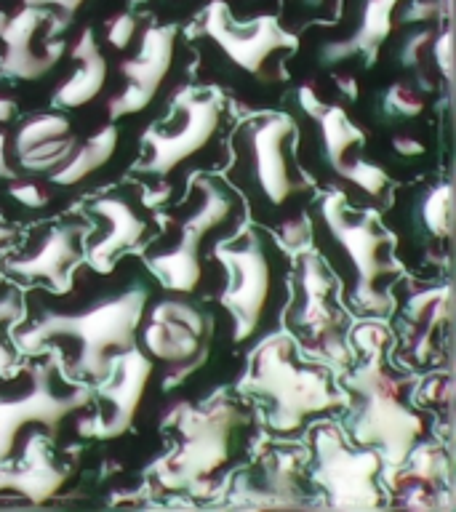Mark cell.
I'll list each match as a JSON object with an SVG mask.
<instances>
[{
  "mask_svg": "<svg viewBox=\"0 0 456 512\" xmlns=\"http://www.w3.org/2000/svg\"><path fill=\"white\" fill-rule=\"evenodd\" d=\"M70 118L67 115H59V112H51V115H38V118H30L27 123L19 126L14 136V152L22 155V152L32 150L35 144L48 142V139H56V136L70 134Z\"/></svg>",
  "mask_w": 456,
  "mask_h": 512,
  "instance_id": "obj_29",
  "label": "cell"
},
{
  "mask_svg": "<svg viewBox=\"0 0 456 512\" xmlns=\"http://www.w3.org/2000/svg\"><path fill=\"white\" fill-rule=\"evenodd\" d=\"M67 478H70V470L54 464L48 454L46 435H30L24 443L22 464L11 470L0 467V491H14L30 499L32 504H43L62 491Z\"/></svg>",
  "mask_w": 456,
  "mask_h": 512,
  "instance_id": "obj_21",
  "label": "cell"
},
{
  "mask_svg": "<svg viewBox=\"0 0 456 512\" xmlns=\"http://www.w3.org/2000/svg\"><path fill=\"white\" fill-rule=\"evenodd\" d=\"M315 446V467L312 483L320 488L331 510H374L382 504L379 491V470L382 456L379 451L363 448L352 451L344 443L342 432L331 424H320L312 435Z\"/></svg>",
  "mask_w": 456,
  "mask_h": 512,
  "instance_id": "obj_7",
  "label": "cell"
},
{
  "mask_svg": "<svg viewBox=\"0 0 456 512\" xmlns=\"http://www.w3.org/2000/svg\"><path fill=\"white\" fill-rule=\"evenodd\" d=\"M0 179H8V182H14L16 179V171L11 168L6 158V134L0 131Z\"/></svg>",
  "mask_w": 456,
  "mask_h": 512,
  "instance_id": "obj_41",
  "label": "cell"
},
{
  "mask_svg": "<svg viewBox=\"0 0 456 512\" xmlns=\"http://www.w3.org/2000/svg\"><path fill=\"white\" fill-rule=\"evenodd\" d=\"M6 22H8V14H6V11H0V30L6 27Z\"/></svg>",
  "mask_w": 456,
  "mask_h": 512,
  "instance_id": "obj_46",
  "label": "cell"
},
{
  "mask_svg": "<svg viewBox=\"0 0 456 512\" xmlns=\"http://www.w3.org/2000/svg\"><path fill=\"white\" fill-rule=\"evenodd\" d=\"M304 456L294 451H272L259 464V475H243L232 488L235 507H256V510H299L307 507L299 491Z\"/></svg>",
  "mask_w": 456,
  "mask_h": 512,
  "instance_id": "obj_18",
  "label": "cell"
},
{
  "mask_svg": "<svg viewBox=\"0 0 456 512\" xmlns=\"http://www.w3.org/2000/svg\"><path fill=\"white\" fill-rule=\"evenodd\" d=\"M14 112H16L14 99H8V96H0V123H6V120L14 118Z\"/></svg>",
  "mask_w": 456,
  "mask_h": 512,
  "instance_id": "obj_44",
  "label": "cell"
},
{
  "mask_svg": "<svg viewBox=\"0 0 456 512\" xmlns=\"http://www.w3.org/2000/svg\"><path fill=\"white\" fill-rule=\"evenodd\" d=\"M240 390L267 403V424L280 435L296 432L310 416L350 403L347 395L331 390L323 371L296 363L288 336H272L262 344L254 371L240 384Z\"/></svg>",
  "mask_w": 456,
  "mask_h": 512,
  "instance_id": "obj_3",
  "label": "cell"
},
{
  "mask_svg": "<svg viewBox=\"0 0 456 512\" xmlns=\"http://www.w3.org/2000/svg\"><path fill=\"white\" fill-rule=\"evenodd\" d=\"M294 120L288 115H264L248 120L238 134V168L246 190L270 211L286 208L296 195L310 190V179L296 171Z\"/></svg>",
  "mask_w": 456,
  "mask_h": 512,
  "instance_id": "obj_5",
  "label": "cell"
},
{
  "mask_svg": "<svg viewBox=\"0 0 456 512\" xmlns=\"http://www.w3.org/2000/svg\"><path fill=\"white\" fill-rule=\"evenodd\" d=\"M451 318V288H427L408 299L406 320L411 326V347L419 363H427L432 355V331Z\"/></svg>",
  "mask_w": 456,
  "mask_h": 512,
  "instance_id": "obj_25",
  "label": "cell"
},
{
  "mask_svg": "<svg viewBox=\"0 0 456 512\" xmlns=\"http://www.w3.org/2000/svg\"><path fill=\"white\" fill-rule=\"evenodd\" d=\"M392 150L403 155V158H419L424 152V144L416 142L414 136H395L392 139Z\"/></svg>",
  "mask_w": 456,
  "mask_h": 512,
  "instance_id": "obj_40",
  "label": "cell"
},
{
  "mask_svg": "<svg viewBox=\"0 0 456 512\" xmlns=\"http://www.w3.org/2000/svg\"><path fill=\"white\" fill-rule=\"evenodd\" d=\"M46 14V8L24 6L22 11H16L14 16H8L6 27L0 30V40H3L0 70H3L6 78L40 80L46 72L54 70V64L62 59L64 40L48 43L43 54H38V51L32 48L35 32L40 30V24H43Z\"/></svg>",
  "mask_w": 456,
  "mask_h": 512,
  "instance_id": "obj_20",
  "label": "cell"
},
{
  "mask_svg": "<svg viewBox=\"0 0 456 512\" xmlns=\"http://www.w3.org/2000/svg\"><path fill=\"white\" fill-rule=\"evenodd\" d=\"M86 235V224H54L43 232L35 251L8 259L6 272L19 280H43L56 294H67L72 286L70 267L80 259V243Z\"/></svg>",
  "mask_w": 456,
  "mask_h": 512,
  "instance_id": "obj_17",
  "label": "cell"
},
{
  "mask_svg": "<svg viewBox=\"0 0 456 512\" xmlns=\"http://www.w3.org/2000/svg\"><path fill=\"white\" fill-rule=\"evenodd\" d=\"M115 150H118V128L107 123L94 136H88L83 144H75L70 158L51 171V184H56V187H72V184L83 182L86 176L107 166Z\"/></svg>",
  "mask_w": 456,
  "mask_h": 512,
  "instance_id": "obj_26",
  "label": "cell"
},
{
  "mask_svg": "<svg viewBox=\"0 0 456 512\" xmlns=\"http://www.w3.org/2000/svg\"><path fill=\"white\" fill-rule=\"evenodd\" d=\"M134 3H144V0H134Z\"/></svg>",
  "mask_w": 456,
  "mask_h": 512,
  "instance_id": "obj_48",
  "label": "cell"
},
{
  "mask_svg": "<svg viewBox=\"0 0 456 512\" xmlns=\"http://www.w3.org/2000/svg\"><path fill=\"white\" fill-rule=\"evenodd\" d=\"M150 291L144 283L128 286L123 294L107 296L78 312H43L30 331L16 334L22 350H40L56 339L78 342L80 352L75 371L91 379H104L110 371L112 352L136 344V328L142 326Z\"/></svg>",
  "mask_w": 456,
  "mask_h": 512,
  "instance_id": "obj_1",
  "label": "cell"
},
{
  "mask_svg": "<svg viewBox=\"0 0 456 512\" xmlns=\"http://www.w3.org/2000/svg\"><path fill=\"white\" fill-rule=\"evenodd\" d=\"M438 32V24H414V30L408 32L406 40L400 43L398 59L408 70H419L424 62V54L430 51V43Z\"/></svg>",
  "mask_w": 456,
  "mask_h": 512,
  "instance_id": "obj_34",
  "label": "cell"
},
{
  "mask_svg": "<svg viewBox=\"0 0 456 512\" xmlns=\"http://www.w3.org/2000/svg\"><path fill=\"white\" fill-rule=\"evenodd\" d=\"M334 80H336V86H339V91H342L347 99H352V102L358 99V80L352 78V75H336Z\"/></svg>",
  "mask_w": 456,
  "mask_h": 512,
  "instance_id": "obj_43",
  "label": "cell"
},
{
  "mask_svg": "<svg viewBox=\"0 0 456 512\" xmlns=\"http://www.w3.org/2000/svg\"><path fill=\"white\" fill-rule=\"evenodd\" d=\"M0 78H6V75H3V70H0Z\"/></svg>",
  "mask_w": 456,
  "mask_h": 512,
  "instance_id": "obj_47",
  "label": "cell"
},
{
  "mask_svg": "<svg viewBox=\"0 0 456 512\" xmlns=\"http://www.w3.org/2000/svg\"><path fill=\"white\" fill-rule=\"evenodd\" d=\"M174 46L176 24H150L142 32L139 54L120 64V72L126 78V88L107 107L110 123L150 107V102L158 94V88L163 86V80L171 72Z\"/></svg>",
  "mask_w": 456,
  "mask_h": 512,
  "instance_id": "obj_16",
  "label": "cell"
},
{
  "mask_svg": "<svg viewBox=\"0 0 456 512\" xmlns=\"http://www.w3.org/2000/svg\"><path fill=\"white\" fill-rule=\"evenodd\" d=\"M211 336L214 320L195 304L166 299L152 307L150 323L144 328V350L168 366L163 390H174L203 368L211 350Z\"/></svg>",
  "mask_w": 456,
  "mask_h": 512,
  "instance_id": "obj_9",
  "label": "cell"
},
{
  "mask_svg": "<svg viewBox=\"0 0 456 512\" xmlns=\"http://www.w3.org/2000/svg\"><path fill=\"white\" fill-rule=\"evenodd\" d=\"M91 214L102 216L104 222H107V232L91 246L88 262H91L96 272L107 275V272H112L115 256L120 251H126V248L136 246L147 235V222L120 195L94 200L91 203Z\"/></svg>",
  "mask_w": 456,
  "mask_h": 512,
  "instance_id": "obj_22",
  "label": "cell"
},
{
  "mask_svg": "<svg viewBox=\"0 0 456 512\" xmlns=\"http://www.w3.org/2000/svg\"><path fill=\"white\" fill-rule=\"evenodd\" d=\"M179 432V446L163 456L152 470L158 483L168 491L187 488L195 496L214 494V472L227 464L232 454V438L243 424V414L227 400H214L203 408L176 406L166 419Z\"/></svg>",
  "mask_w": 456,
  "mask_h": 512,
  "instance_id": "obj_4",
  "label": "cell"
},
{
  "mask_svg": "<svg viewBox=\"0 0 456 512\" xmlns=\"http://www.w3.org/2000/svg\"><path fill=\"white\" fill-rule=\"evenodd\" d=\"M403 467H406L403 478L419 480V483L435 488V491H443V486L448 483V475H451V464H448L443 448L432 446V443L411 448ZM443 494H448V491H443Z\"/></svg>",
  "mask_w": 456,
  "mask_h": 512,
  "instance_id": "obj_28",
  "label": "cell"
},
{
  "mask_svg": "<svg viewBox=\"0 0 456 512\" xmlns=\"http://www.w3.org/2000/svg\"><path fill=\"white\" fill-rule=\"evenodd\" d=\"M395 3L398 0H347L350 27L339 38L320 43L318 62L334 67L352 56H366L368 64L374 62L382 43L390 38Z\"/></svg>",
  "mask_w": 456,
  "mask_h": 512,
  "instance_id": "obj_19",
  "label": "cell"
},
{
  "mask_svg": "<svg viewBox=\"0 0 456 512\" xmlns=\"http://www.w3.org/2000/svg\"><path fill=\"white\" fill-rule=\"evenodd\" d=\"M448 16H451V0H398L392 8V19L403 27L438 24Z\"/></svg>",
  "mask_w": 456,
  "mask_h": 512,
  "instance_id": "obj_30",
  "label": "cell"
},
{
  "mask_svg": "<svg viewBox=\"0 0 456 512\" xmlns=\"http://www.w3.org/2000/svg\"><path fill=\"white\" fill-rule=\"evenodd\" d=\"M310 230L312 224L307 216H288V219H283L280 222V240L286 243V248H291V251H302L307 243H310Z\"/></svg>",
  "mask_w": 456,
  "mask_h": 512,
  "instance_id": "obj_37",
  "label": "cell"
},
{
  "mask_svg": "<svg viewBox=\"0 0 456 512\" xmlns=\"http://www.w3.org/2000/svg\"><path fill=\"white\" fill-rule=\"evenodd\" d=\"M136 30H139V22H136L134 14H128V11H123V14L112 16L110 22H107V43H110L112 48H118V51H123V48L134 40Z\"/></svg>",
  "mask_w": 456,
  "mask_h": 512,
  "instance_id": "obj_38",
  "label": "cell"
},
{
  "mask_svg": "<svg viewBox=\"0 0 456 512\" xmlns=\"http://www.w3.org/2000/svg\"><path fill=\"white\" fill-rule=\"evenodd\" d=\"M320 219L352 267V275H355L352 302L358 304L360 310L376 312V315L390 312L392 299H387V294L382 291V280L398 272L390 259H384V248L390 246V235L379 230V224L371 214L352 219L347 214V195L342 190H331L323 198Z\"/></svg>",
  "mask_w": 456,
  "mask_h": 512,
  "instance_id": "obj_6",
  "label": "cell"
},
{
  "mask_svg": "<svg viewBox=\"0 0 456 512\" xmlns=\"http://www.w3.org/2000/svg\"><path fill=\"white\" fill-rule=\"evenodd\" d=\"M339 176L347 179L350 184H355L358 190H363L366 195H371V198H379V195L387 190V184H390V176H387V171H384L382 166L368 163V160L363 158L344 160Z\"/></svg>",
  "mask_w": 456,
  "mask_h": 512,
  "instance_id": "obj_31",
  "label": "cell"
},
{
  "mask_svg": "<svg viewBox=\"0 0 456 512\" xmlns=\"http://www.w3.org/2000/svg\"><path fill=\"white\" fill-rule=\"evenodd\" d=\"M299 102H302L304 112L312 115L315 123H318L323 158H326L328 166L339 174L344 166V160H347V152H350L355 144H363V131L347 118L344 107L320 102L318 94H315L307 83L299 88Z\"/></svg>",
  "mask_w": 456,
  "mask_h": 512,
  "instance_id": "obj_23",
  "label": "cell"
},
{
  "mask_svg": "<svg viewBox=\"0 0 456 512\" xmlns=\"http://www.w3.org/2000/svg\"><path fill=\"white\" fill-rule=\"evenodd\" d=\"M8 195L14 200H19V203L27 208H43L48 203L46 192L32 182H11L8 184Z\"/></svg>",
  "mask_w": 456,
  "mask_h": 512,
  "instance_id": "obj_39",
  "label": "cell"
},
{
  "mask_svg": "<svg viewBox=\"0 0 456 512\" xmlns=\"http://www.w3.org/2000/svg\"><path fill=\"white\" fill-rule=\"evenodd\" d=\"M219 115L222 112L216 99H198L187 91L176 107V123L171 131H150L144 139L150 150V158L142 166L144 174L166 176L179 163L198 155L214 139Z\"/></svg>",
  "mask_w": 456,
  "mask_h": 512,
  "instance_id": "obj_15",
  "label": "cell"
},
{
  "mask_svg": "<svg viewBox=\"0 0 456 512\" xmlns=\"http://www.w3.org/2000/svg\"><path fill=\"white\" fill-rule=\"evenodd\" d=\"M216 254L230 272L227 288L219 299L232 315V339L246 342L262 323V312L270 299V256L254 230L243 232L235 243H219Z\"/></svg>",
  "mask_w": 456,
  "mask_h": 512,
  "instance_id": "obj_11",
  "label": "cell"
},
{
  "mask_svg": "<svg viewBox=\"0 0 456 512\" xmlns=\"http://www.w3.org/2000/svg\"><path fill=\"white\" fill-rule=\"evenodd\" d=\"M83 3H86V0H24V6L46 8V11L48 8H54L56 11V24L51 27V35H48V38H56L59 32L67 30L72 19H75V14L83 8Z\"/></svg>",
  "mask_w": 456,
  "mask_h": 512,
  "instance_id": "obj_36",
  "label": "cell"
},
{
  "mask_svg": "<svg viewBox=\"0 0 456 512\" xmlns=\"http://www.w3.org/2000/svg\"><path fill=\"white\" fill-rule=\"evenodd\" d=\"M304 14H326L334 6V0H296Z\"/></svg>",
  "mask_w": 456,
  "mask_h": 512,
  "instance_id": "obj_42",
  "label": "cell"
},
{
  "mask_svg": "<svg viewBox=\"0 0 456 512\" xmlns=\"http://www.w3.org/2000/svg\"><path fill=\"white\" fill-rule=\"evenodd\" d=\"M198 206L176 227V243L163 254L147 256V267L160 280V286L176 294H192L203 278L200 243L208 232L219 230L232 216V198L216 179H198Z\"/></svg>",
  "mask_w": 456,
  "mask_h": 512,
  "instance_id": "obj_10",
  "label": "cell"
},
{
  "mask_svg": "<svg viewBox=\"0 0 456 512\" xmlns=\"http://www.w3.org/2000/svg\"><path fill=\"white\" fill-rule=\"evenodd\" d=\"M72 59H78L80 67L64 80L54 94V104L62 107V110H78L83 104L94 102L96 96L102 94L104 83H107V59L96 46L91 27L80 30V38L72 46Z\"/></svg>",
  "mask_w": 456,
  "mask_h": 512,
  "instance_id": "obj_24",
  "label": "cell"
},
{
  "mask_svg": "<svg viewBox=\"0 0 456 512\" xmlns=\"http://www.w3.org/2000/svg\"><path fill=\"white\" fill-rule=\"evenodd\" d=\"M430 51L435 64H438V70L443 72L446 83H451L454 80V70H451V64H454V30H451V24H446L443 30L435 32Z\"/></svg>",
  "mask_w": 456,
  "mask_h": 512,
  "instance_id": "obj_35",
  "label": "cell"
},
{
  "mask_svg": "<svg viewBox=\"0 0 456 512\" xmlns=\"http://www.w3.org/2000/svg\"><path fill=\"white\" fill-rule=\"evenodd\" d=\"M152 368H155L152 358L139 350L136 344L115 352V358H110V371L102 379L104 384L99 390L102 408L94 419L80 422V435L96 440H112L126 435L136 419Z\"/></svg>",
  "mask_w": 456,
  "mask_h": 512,
  "instance_id": "obj_14",
  "label": "cell"
},
{
  "mask_svg": "<svg viewBox=\"0 0 456 512\" xmlns=\"http://www.w3.org/2000/svg\"><path fill=\"white\" fill-rule=\"evenodd\" d=\"M331 278L315 254H299L296 272V310L291 315L294 326L312 344V350L336 368L352 363V352L344 342L342 318L331 307Z\"/></svg>",
  "mask_w": 456,
  "mask_h": 512,
  "instance_id": "obj_13",
  "label": "cell"
},
{
  "mask_svg": "<svg viewBox=\"0 0 456 512\" xmlns=\"http://www.w3.org/2000/svg\"><path fill=\"white\" fill-rule=\"evenodd\" d=\"M203 32L238 70L259 80H272V75L267 72L272 56L278 51L296 48V35L280 27L278 16L259 14L238 24L222 0L208 3L206 14H203Z\"/></svg>",
  "mask_w": 456,
  "mask_h": 512,
  "instance_id": "obj_12",
  "label": "cell"
},
{
  "mask_svg": "<svg viewBox=\"0 0 456 512\" xmlns=\"http://www.w3.org/2000/svg\"><path fill=\"white\" fill-rule=\"evenodd\" d=\"M22 315H24L22 294L14 291V288L0 291V376H8L11 363H14V352L8 350V344L3 342V328L14 326L16 320H22Z\"/></svg>",
  "mask_w": 456,
  "mask_h": 512,
  "instance_id": "obj_33",
  "label": "cell"
},
{
  "mask_svg": "<svg viewBox=\"0 0 456 512\" xmlns=\"http://www.w3.org/2000/svg\"><path fill=\"white\" fill-rule=\"evenodd\" d=\"M366 352V363H360L347 376V387L355 395L352 438L360 446H376L382 462L390 470H400L422 435V416L403 403L411 379L390 374L384 363V347H371Z\"/></svg>",
  "mask_w": 456,
  "mask_h": 512,
  "instance_id": "obj_2",
  "label": "cell"
},
{
  "mask_svg": "<svg viewBox=\"0 0 456 512\" xmlns=\"http://www.w3.org/2000/svg\"><path fill=\"white\" fill-rule=\"evenodd\" d=\"M94 398L88 384H72L62 390L56 379L54 363H35L24 374V387L3 395L0 392V462H6L14 451L16 435L27 424H43L54 435L59 424L72 414L86 408Z\"/></svg>",
  "mask_w": 456,
  "mask_h": 512,
  "instance_id": "obj_8",
  "label": "cell"
},
{
  "mask_svg": "<svg viewBox=\"0 0 456 512\" xmlns=\"http://www.w3.org/2000/svg\"><path fill=\"white\" fill-rule=\"evenodd\" d=\"M382 107L390 118H416L424 112V99L414 86L408 83H395L384 91Z\"/></svg>",
  "mask_w": 456,
  "mask_h": 512,
  "instance_id": "obj_32",
  "label": "cell"
},
{
  "mask_svg": "<svg viewBox=\"0 0 456 512\" xmlns=\"http://www.w3.org/2000/svg\"><path fill=\"white\" fill-rule=\"evenodd\" d=\"M11 235H14V230H11V227H6V224H0V243L11 240Z\"/></svg>",
  "mask_w": 456,
  "mask_h": 512,
  "instance_id": "obj_45",
  "label": "cell"
},
{
  "mask_svg": "<svg viewBox=\"0 0 456 512\" xmlns=\"http://www.w3.org/2000/svg\"><path fill=\"white\" fill-rule=\"evenodd\" d=\"M416 219L432 238H448L454 232V190L451 184H435L416 203Z\"/></svg>",
  "mask_w": 456,
  "mask_h": 512,
  "instance_id": "obj_27",
  "label": "cell"
}]
</instances>
